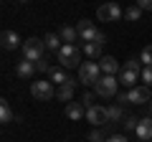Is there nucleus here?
<instances>
[{"instance_id":"f257e3e1","label":"nucleus","mask_w":152,"mask_h":142,"mask_svg":"<svg viewBox=\"0 0 152 142\" xmlns=\"http://www.w3.org/2000/svg\"><path fill=\"white\" fill-rule=\"evenodd\" d=\"M76 31H79V41H84V46L86 43H104L107 41V36L99 33L96 26L91 20H86V18H81V20L76 23Z\"/></svg>"},{"instance_id":"f03ea898","label":"nucleus","mask_w":152,"mask_h":142,"mask_svg":"<svg viewBox=\"0 0 152 142\" xmlns=\"http://www.w3.org/2000/svg\"><path fill=\"white\" fill-rule=\"evenodd\" d=\"M43 51H46L43 38H28L26 43H23V59H26V61H33V64H38V61L43 59Z\"/></svg>"},{"instance_id":"7ed1b4c3","label":"nucleus","mask_w":152,"mask_h":142,"mask_svg":"<svg viewBox=\"0 0 152 142\" xmlns=\"http://www.w3.org/2000/svg\"><path fill=\"white\" fill-rule=\"evenodd\" d=\"M102 79V66L96 61H84L79 66V81L81 84H96Z\"/></svg>"},{"instance_id":"20e7f679","label":"nucleus","mask_w":152,"mask_h":142,"mask_svg":"<svg viewBox=\"0 0 152 142\" xmlns=\"http://www.w3.org/2000/svg\"><path fill=\"white\" fill-rule=\"evenodd\" d=\"M56 56H58L61 69H76V66H81V64H79V59H81V51L76 48V46H64V48H61Z\"/></svg>"},{"instance_id":"39448f33","label":"nucleus","mask_w":152,"mask_h":142,"mask_svg":"<svg viewBox=\"0 0 152 142\" xmlns=\"http://www.w3.org/2000/svg\"><path fill=\"white\" fill-rule=\"evenodd\" d=\"M31 94L38 99V102H51L56 97V89L51 81H33L31 84Z\"/></svg>"},{"instance_id":"423d86ee","label":"nucleus","mask_w":152,"mask_h":142,"mask_svg":"<svg viewBox=\"0 0 152 142\" xmlns=\"http://www.w3.org/2000/svg\"><path fill=\"white\" fill-rule=\"evenodd\" d=\"M117 76H104L102 74V79H99L96 84H94V89H96V94L99 97H104V99H112L114 94H117Z\"/></svg>"},{"instance_id":"0eeeda50","label":"nucleus","mask_w":152,"mask_h":142,"mask_svg":"<svg viewBox=\"0 0 152 142\" xmlns=\"http://www.w3.org/2000/svg\"><path fill=\"white\" fill-rule=\"evenodd\" d=\"M96 18L104 23H114V20H119L122 18V8L117 5V3H107V5H102L96 10Z\"/></svg>"},{"instance_id":"6e6552de","label":"nucleus","mask_w":152,"mask_h":142,"mask_svg":"<svg viewBox=\"0 0 152 142\" xmlns=\"http://www.w3.org/2000/svg\"><path fill=\"white\" fill-rule=\"evenodd\" d=\"M86 119L99 130L102 124H107V122H109V112L104 109V107H96V104H94L91 109H86Z\"/></svg>"},{"instance_id":"1a4fd4ad","label":"nucleus","mask_w":152,"mask_h":142,"mask_svg":"<svg viewBox=\"0 0 152 142\" xmlns=\"http://www.w3.org/2000/svg\"><path fill=\"white\" fill-rule=\"evenodd\" d=\"M127 97H129V104H145L150 102V86H134L127 91Z\"/></svg>"},{"instance_id":"9d476101","label":"nucleus","mask_w":152,"mask_h":142,"mask_svg":"<svg viewBox=\"0 0 152 142\" xmlns=\"http://www.w3.org/2000/svg\"><path fill=\"white\" fill-rule=\"evenodd\" d=\"M99 66H102L104 76H117V71H119V64H117L114 56H102V59H99Z\"/></svg>"},{"instance_id":"9b49d317","label":"nucleus","mask_w":152,"mask_h":142,"mask_svg":"<svg viewBox=\"0 0 152 142\" xmlns=\"http://www.w3.org/2000/svg\"><path fill=\"white\" fill-rule=\"evenodd\" d=\"M134 132H137V137H140L142 142H150L152 140V117H142Z\"/></svg>"},{"instance_id":"f8f14e48","label":"nucleus","mask_w":152,"mask_h":142,"mask_svg":"<svg viewBox=\"0 0 152 142\" xmlns=\"http://www.w3.org/2000/svg\"><path fill=\"white\" fill-rule=\"evenodd\" d=\"M0 41H3V48L5 51H15L18 46H20V36H18L15 31H3Z\"/></svg>"},{"instance_id":"ddd939ff","label":"nucleus","mask_w":152,"mask_h":142,"mask_svg":"<svg viewBox=\"0 0 152 142\" xmlns=\"http://www.w3.org/2000/svg\"><path fill=\"white\" fill-rule=\"evenodd\" d=\"M66 117H69V119H74V122H79L81 117H86V107H84L81 102H71V104H66Z\"/></svg>"},{"instance_id":"4468645a","label":"nucleus","mask_w":152,"mask_h":142,"mask_svg":"<svg viewBox=\"0 0 152 142\" xmlns=\"http://www.w3.org/2000/svg\"><path fill=\"white\" fill-rule=\"evenodd\" d=\"M36 64H33V61H26V59H23V61H18V66H15V74H18V76H20V79H33V74H36Z\"/></svg>"},{"instance_id":"2eb2a0df","label":"nucleus","mask_w":152,"mask_h":142,"mask_svg":"<svg viewBox=\"0 0 152 142\" xmlns=\"http://www.w3.org/2000/svg\"><path fill=\"white\" fill-rule=\"evenodd\" d=\"M51 81H56L58 86H64V84H76V79H71L64 69H56L53 66V69H51Z\"/></svg>"},{"instance_id":"dca6fc26","label":"nucleus","mask_w":152,"mask_h":142,"mask_svg":"<svg viewBox=\"0 0 152 142\" xmlns=\"http://www.w3.org/2000/svg\"><path fill=\"white\" fill-rule=\"evenodd\" d=\"M58 36H61V41H64V46H76L74 41L79 38V31H76V28H71V26H64Z\"/></svg>"},{"instance_id":"f3484780","label":"nucleus","mask_w":152,"mask_h":142,"mask_svg":"<svg viewBox=\"0 0 152 142\" xmlns=\"http://www.w3.org/2000/svg\"><path fill=\"white\" fill-rule=\"evenodd\" d=\"M74 86H76V84H64V86H58V89H56V99L71 104V99H74Z\"/></svg>"},{"instance_id":"a211bd4d","label":"nucleus","mask_w":152,"mask_h":142,"mask_svg":"<svg viewBox=\"0 0 152 142\" xmlns=\"http://www.w3.org/2000/svg\"><path fill=\"white\" fill-rule=\"evenodd\" d=\"M137 76H140V74H134V71H124V69H122V74H119V84H124V86L134 89V86H137Z\"/></svg>"},{"instance_id":"6ab92c4d","label":"nucleus","mask_w":152,"mask_h":142,"mask_svg":"<svg viewBox=\"0 0 152 142\" xmlns=\"http://www.w3.org/2000/svg\"><path fill=\"white\" fill-rule=\"evenodd\" d=\"M43 43H46V48H48V51H56V53L64 48V46H61V36H56V33H48V36L43 38Z\"/></svg>"},{"instance_id":"aec40b11","label":"nucleus","mask_w":152,"mask_h":142,"mask_svg":"<svg viewBox=\"0 0 152 142\" xmlns=\"http://www.w3.org/2000/svg\"><path fill=\"white\" fill-rule=\"evenodd\" d=\"M0 119H3V124H10V122H15V114H13V109H10V104H8V102L0 104Z\"/></svg>"},{"instance_id":"412c9836","label":"nucleus","mask_w":152,"mask_h":142,"mask_svg":"<svg viewBox=\"0 0 152 142\" xmlns=\"http://www.w3.org/2000/svg\"><path fill=\"white\" fill-rule=\"evenodd\" d=\"M84 53L89 59H102V43H86L84 46Z\"/></svg>"},{"instance_id":"4be33fe9","label":"nucleus","mask_w":152,"mask_h":142,"mask_svg":"<svg viewBox=\"0 0 152 142\" xmlns=\"http://www.w3.org/2000/svg\"><path fill=\"white\" fill-rule=\"evenodd\" d=\"M142 69H145V66H142V61H137V59H129L124 64V71H134V74H140V76H142Z\"/></svg>"},{"instance_id":"5701e85b","label":"nucleus","mask_w":152,"mask_h":142,"mask_svg":"<svg viewBox=\"0 0 152 142\" xmlns=\"http://www.w3.org/2000/svg\"><path fill=\"white\" fill-rule=\"evenodd\" d=\"M107 112H109V122H119V119H122V107H119V104L107 107Z\"/></svg>"},{"instance_id":"b1692460","label":"nucleus","mask_w":152,"mask_h":142,"mask_svg":"<svg viewBox=\"0 0 152 142\" xmlns=\"http://www.w3.org/2000/svg\"><path fill=\"white\" fill-rule=\"evenodd\" d=\"M140 61H142V66H152V46L142 48V53H140Z\"/></svg>"},{"instance_id":"393cba45","label":"nucleus","mask_w":152,"mask_h":142,"mask_svg":"<svg viewBox=\"0 0 152 142\" xmlns=\"http://www.w3.org/2000/svg\"><path fill=\"white\" fill-rule=\"evenodd\" d=\"M140 15H142V10H140L137 5L127 8V13H124V18H127V20H140Z\"/></svg>"},{"instance_id":"a878e982","label":"nucleus","mask_w":152,"mask_h":142,"mask_svg":"<svg viewBox=\"0 0 152 142\" xmlns=\"http://www.w3.org/2000/svg\"><path fill=\"white\" fill-rule=\"evenodd\" d=\"M94 99H96V94H94V91H86V94L81 97V104L86 107V109H91V107H94Z\"/></svg>"},{"instance_id":"bb28decb","label":"nucleus","mask_w":152,"mask_h":142,"mask_svg":"<svg viewBox=\"0 0 152 142\" xmlns=\"http://www.w3.org/2000/svg\"><path fill=\"white\" fill-rule=\"evenodd\" d=\"M142 81H145V86H152V66L142 69Z\"/></svg>"},{"instance_id":"cd10ccee","label":"nucleus","mask_w":152,"mask_h":142,"mask_svg":"<svg viewBox=\"0 0 152 142\" xmlns=\"http://www.w3.org/2000/svg\"><path fill=\"white\" fill-rule=\"evenodd\" d=\"M89 142H107V137H104L102 130H91V135H89Z\"/></svg>"},{"instance_id":"c85d7f7f","label":"nucleus","mask_w":152,"mask_h":142,"mask_svg":"<svg viewBox=\"0 0 152 142\" xmlns=\"http://www.w3.org/2000/svg\"><path fill=\"white\" fill-rule=\"evenodd\" d=\"M36 69H38V71H48V74H51V69H53V66H51V64H48L46 59H41V61L36 64Z\"/></svg>"},{"instance_id":"c756f323","label":"nucleus","mask_w":152,"mask_h":142,"mask_svg":"<svg viewBox=\"0 0 152 142\" xmlns=\"http://www.w3.org/2000/svg\"><path fill=\"white\" fill-rule=\"evenodd\" d=\"M137 124H140L137 117H127V119H124V127H127V130H137Z\"/></svg>"},{"instance_id":"7c9ffc66","label":"nucleus","mask_w":152,"mask_h":142,"mask_svg":"<svg viewBox=\"0 0 152 142\" xmlns=\"http://www.w3.org/2000/svg\"><path fill=\"white\" fill-rule=\"evenodd\" d=\"M107 142H129L124 135H112V137H107Z\"/></svg>"},{"instance_id":"2f4dec72","label":"nucleus","mask_w":152,"mask_h":142,"mask_svg":"<svg viewBox=\"0 0 152 142\" xmlns=\"http://www.w3.org/2000/svg\"><path fill=\"white\" fill-rule=\"evenodd\" d=\"M150 109H152V104H150Z\"/></svg>"}]
</instances>
